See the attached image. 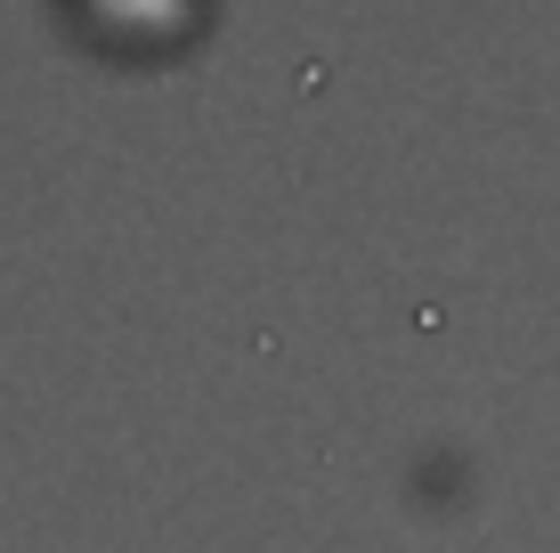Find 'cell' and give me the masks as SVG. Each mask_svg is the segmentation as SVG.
Listing matches in <instances>:
<instances>
[{
	"mask_svg": "<svg viewBox=\"0 0 560 553\" xmlns=\"http://www.w3.org/2000/svg\"><path fill=\"white\" fill-rule=\"evenodd\" d=\"M90 16H106L122 33H187L196 25V0H90Z\"/></svg>",
	"mask_w": 560,
	"mask_h": 553,
	"instance_id": "obj_1",
	"label": "cell"
}]
</instances>
